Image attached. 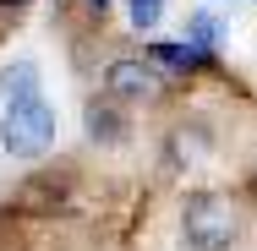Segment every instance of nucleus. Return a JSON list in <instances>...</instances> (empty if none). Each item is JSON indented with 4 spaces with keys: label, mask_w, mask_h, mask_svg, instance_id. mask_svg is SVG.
I'll return each instance as SVG.
<instances>
[{
    "label": "nucleus",
    "mask_w": 257,
    "mask_h": 251,
    "mask_svg": "<svg viewBox=\"0 0 257 251\" xmlns=\"http://www.w3.org/2000/svg\"><path fill=\"white\" fill-rule=\"evenodd\" d=\"M0 6H6V11H22V6H28V0H0Z\"/></svg>",
    "instance_id": "9"
},
{
    "label": "nucleus",
    "mask_w": 257,
    "mask_h": 251,
    "mask_svg": "<svg viewBox=\"0 0 257 251\" xmlns=\"http://www.w3.org/2000/svg\"><path fill=\"white\" fill-rule=\"evenodd\" d=\"M186 44H192V50H203V55H213V44H219V22H213L208 11H197V17L186 22Z\"/></svg>",
    "instance_id": "6"
},
{
    "label": "nucleus",
    "mask_w": 257,
    "mask_h": 251,
    "mask_svg": "<svg viewBox=\"0 0 257 251\" xmlns=\"http://www.w3.org/2000/svg\"><path fill=\"white\" fill-rule=\"evenodd\" d=\"M104 88H109L115 99H154L159 93V71L148 60H115V66L104 71Z\"/></svg>",
    "instance_id": "3"
},
{
    "label": "nucleus",
    "mask_w": 257,
    "mask_h": 251,
    "mask_svg": "<svg viewBox=\"0 0 257 251\" xmlns=\"http://www.w3.org/2000/svg\"><path fill=\"white\" fill-rule=\"evenodd\" d=\"M154 60L159 66H175V71H192V66H208L213 55L192 50V44H154Z\"/></svg>",
    "instance_id": "5"
},
{
    "label": "nucleus",
    "mask_w": 257,
    "mask_h": 251,
    "mask_svg": "<svg viewBox=\"0 0 257 251\" xmlns=\"http://www.w3.org/2000/svg\"><path fill=\"white\" fill-rule=\"evenodd\" d=\"M181 224H186V240L197 251H224L235 235H241V218H235V202L219 197V191H197V197H186V213H181Z\"/></svg>",
    "instance_id": "2"
},
{
    "label": "nucleus",
    "mask_w": 257,
    "mask_h": 251,
    "mask_svg": "<svg viewBox=\"0 0 257 251\" xmlns=\"http://www.w3.org/2000/svg\"><path fill=\"white\" fill-rule=\"evenodd\" d=\"M159 11H164L159 0H132V22H137V28H154V22H159Z\"/></svg>",
    "instance_id": "8"
},
{
    "label": "nucleus",
    "mask_w": 257,
    "mask_h": 251,
    "mask_svg": "<svg viewBox=\"0 0 257 251\" xmlns=\"http://www.w3.org/2000/svg\"><path fill=\"white\" fill-rule=\"evenodd\" d=\"M93 6H99V11H104V6H109V0H93Z\"/></svg>",
    "instance_id": "10"
},
{
    "label": "nucleus",
    "mask_w": 257,
    "mask_h": 251,
    "mask_svg": "<svg viewBox=\"0 0 257 251\" xmlns=\"http://www.w3.org/2000/svg\"><path fill=\"white\" fill-rule=\"evenodd\" d=\"M0 142H6V153H17V158H39V153L55 142V109L39 99V93L6 104V115H0Z\"/></svg>",
    "instance_id": "1"
},
{
    "label": "nucleus",
    "mask_w": 257,
    "mask_h": 251,
    "mask_svg": "<svg viewBox=\"0 0 257 251\" xmlns=\"http://www.w3.org/2000/svg\"><path fill=\"white\" fill-rule=\"evenodd\" d=\"M33 93H39V66L33 60H11L0 71V99L17 104V99H33Z\"/></svg>",
    "instance_id": "4"
},
{
    "label": "nucleus",
    "mask_w": 257,
    "mask_h": 251,
    "mask_svg": "<svg viewBox=\"0 0 257 251\" xmlns=\"http://www.w3.org/2000/svg\"><path fill=\"white\" fill-rule=\"evenodd\" d=\"M88 131L104 137V142H120V131H126V126L115 120V109H109V104H93V109H88Z\"/></svg>",
    "instance_id": "7"
}]
</instances>
